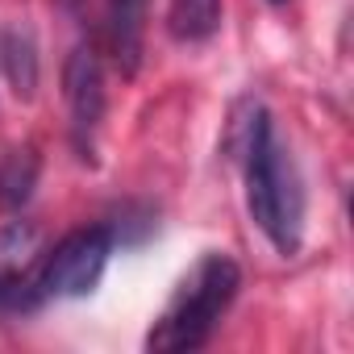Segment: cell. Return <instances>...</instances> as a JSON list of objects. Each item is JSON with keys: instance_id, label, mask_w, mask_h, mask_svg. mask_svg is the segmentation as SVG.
<instances>
[{"instance_id": "6da1fadb", "label": "cell", "mask_w": 354, "mask_h": 354, "mask_svg": "<svg viewBox=\"0 0 354 354\" xmlns=\"http://www.w3.org/2000/svg\"><path fill=\"white\" fill-rule=\"evenodd\" d=\"M242 175H246V209L250 221L263 230V238L292 259L300 250L304 234V188L288 146L275 133V121L267 109H254L246 121V150H242Z\"/></svg>"}, {"instance_id": "7a4b0ae2", "label": "cell", "mask_w": 354, "mask_h": 354, "mask_svg": "<svg viewBox=\"0 0 354 354\" xmlns=\"http://www.w3.org/2000/svg\"><path fill=\"white\" fill-rule=\"evenodd\" d=\"M238 288H242V267L230 254H217V250L205 254L196 263V271L180 283V292L171 296V304L162 308L154 329L146 333V350L150 354L201 350L213 337V329L221 325Z\"/></svg>"}, {"instance_id": "3957f363", "label": "cell", "mask_w": 354, "mask_h": 354, "mask_svg": "<svg viewBox=\"0 0 354 354\" xmlns=\"http://www.w3.org/2000/svg\"><path fill=\"white\" fill-rule=\"evenodd\" d=\"M113 259V230L109 225H88V230H71L63 242H55V250L42 254L34 283L42 300H80L88 292H96L104 267Z\"/></svg>"}, {"instance_id": "277c9868", "label": "cell", "mask_w": 354, "mask_h": 354, "mask_svg": "<svg viewBox=\"0 0 354 354\" xmlns=\"http://www.w3.org/2000/svg\"><path fill=\"white\" fill-rule=\"evenodd\" d=\"M63 96H67V117H71V146L84 162H92L96 154V133L104 125L109 113V92H104V67L96 46L80 42L67 55L63 67Z\"/></svg>"}, {"instance_id": "5b68a950", "label": "cell", "mask_w": 354, "mask_h": 354, "mask_svg": "<svg viewBox=\"0 0 354 354\" xmlns=\"http://www.w3.org/2000/svg\"><path fill=\"white\" fill-rule=\"evenodd\" d=\"M146 17H150V0H104V38L117 71L129 80L142 67L146 55Z\"/></svg>"}, {"instance_id": "8992f818", "label": "cell", "mask_w": 354, "mask_h": 354, "mask_svg": "<svg viewBox=\"0 0 354 354\" xmlns=\"http://www.w3.org/2000/svg\"><path fill=\"white\" fill-rule=\"evenodd\" d=\"M0 71L17 100H34L38 92V42L30 26H9L0 34Z\"/></svg>"}, {"instance_id": "52a82bcc", "label": "cell", "mask_w": 354, "mask_h": 354, "mask_svg": "<svg viewBox=\"0 0 354 354\" xmlns=\"http://www.w3.org/2000/svg\"><path fill=\"white\" fill-rule=\"evenodd\" d=\"M221 30V0H171L167 34L175 42H209Z\"/></svg>"}, {"instance_id": "ba28073f", "label": "cell", "mask_w": 354, "mask_h": 354, "mask_svg": "<svg viewBox=\"0 0 354 354\" xmlns=\"http://www.w3.org/2000/svg\"><path fill=\"white\" fill-rule=\"evenodd\" d=\"M38 254V230L30 221H9L0 230V279H17Z\"/></svg>"}, {"instance_id": "9c48e42d", "label": "cell", "mask_w": 354, "mask_h": 354, "mask_svg": "<svg viewBox=\"0 0 354 354\" xmlns=\"http://www.w3.org/2000/svg\"><path fill=\"white\" fill-rule=\"evenodd\" d=\"M34 180H38V154L34 150H13L0 167V205L5 209H17L30 201L34 192Z\"/></svg>"}, {"instance_id": "30bf717a", "label": "cell", "mask_w": 354, "mask_h": 354, "mask_svg": "<svg viewBox=\"0 0 354 354\" xmlns=\"http://www.w3.org/2000/svg\"><path fill=\"white\" fill-rule=\"evenodd\" d=\"M59 5H63L67 13H80V5H84V0H59Z\"/></svg>"}, {"instance_id": "8fae6325", "label": "cell", "mask_w": 354, "mask_h": 354, "mask_svg": "<svg viewBox=\"0 0 354 354\" xmlns=\"http://www.w3.org/2000/svg\"><path fill=\"white\" fill-rule=\"evenodd\" d=\"M267 5H288V0H267Z\"/></svg>"}]
</instances>
